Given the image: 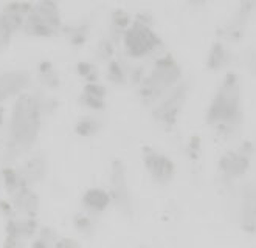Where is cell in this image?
Instances as JSON below:
<instances>
[{"instance_id":"1","label":"cell","mask_w":256,"mask_h":248,"mask_svg":"<svg viewBox=\"0 0 256 248\" xmlns=\"http://www.w3.org/2000/svg\"><path fill=\"white\" fill-rule=\"evenodd\" d=\"M42 114L44 108L38 96L30 95V93L18 96L8 124L10 138L6 152H10L12 157L32 149L36 143L42 128Z\"/></svg>"},{"instance_id":"2","label":"cell","mask_w":256,"mask_h":248,"mask_svg":"<svg viewBox=\"0 0 256 248\" xmlns=\"http://www.w3.org/2000/svg\"><path fill=\"white\" fill-rule=\"evenodd\" d=\"M240 82L234 73L227 74V78L219 86L216 95L206 110V121L212 126L230 132L238 128L242 116L240 108Z\"/></svg>"},{"instance_id":"3","label":"cell","mask_w":256,"mask_h":248,"mask_svg":"<svg viewBox=\"0 0 256 248\" xmlns=\"http://www.w3.org/2000/svg\"><path fill=\"white\" fill-rule=\"evenodd\" d=\"M182 82V68L171 54H162L154 60V66L146 72L142 82L137 86L140 100L144 104L154 106L164 93Z\"/></svg>"},{"instance_id":"4","label":"cell","mask_w":256,"mask_h":248,"mask_svg":"<svg viewBox=\"0 0 256 248\" xmlns=\"http://www.w3.org/2000/svg\"><path fill=\"white\" fill-rule=\"evenodd\" d=\"M123 50L130 59H144L162 48V39L154 30L152 19L146 14H137L122 38Z\"/></svg>"},{"instance_id":"5","label":"cell","mask_w":256,"mask_h":248,"mask_svg":"<svg viewBox=\"0 0 256 248\" xmlns=\"http://www.w3.org/2000/svg\"><path fill=\"white\" fill-rule=\"evenodd\" d=\"M62 19L54 0H39L32 5L24 30L28 36L34 38H53L61 33Z\"/></svg>"},{"instance_id":"6","label":"cell","mask_w":256,"mask_h":248,"mask_svg":"<svg viewBox=\"0 0 256 248\" xmlns=\"http://www.w3.org/2000/svg\"><path fill=\"white\" fill-rule=\"evenodd\" d=\"M188 96V86L185 82L177 84L174 88L166 92L164 95L152 106V116L162 124L163 128L176 126L178 114L182 112V107Z\"/></svg>"},{"instance_id":"7","label":"cell","mask_w":256,"mask_h":248,"mask_svg":"<svg viewBox=\"0 0 256 248\" xmlns=\"http://www.w3.org/2000/svg\"><path fill=\"white\" fill-rule=\"evenodd\" d=\"M32 10L28 2H11L0 12V52L6 48L18 31L24 30L26 16Z\"/></svg>"},{"instance_id":"8","label":"cell","mask_w":256,"mask_h":248,"mask_svg":"<svg viewBox=\"0 0 256 248\" xmlns=\"http://www.w3.org/2000/svg\"><path fill=\"white\" fill-rule=\"evenodd\" d=\"M110 197L124 216L132 214V196L128 183V170L122 160H115L110 166Z\"/></svg>"},{"instance_id":"9","label":"cell","mask_w":256,"mask_h":248,"mask_svg":"<svg viewBox=\"0 0 256 248\" xmlns=\"http://www.w3.org/2000/svg\"><path fill=\"white\" fill-rule=\"evenodd\" d=\"M143 163L150 178L158 184H168L176 174V166L172 160L168 155L156 149L146 148L143 150Z\"/></svg>"},{"instance_id":"10","label":"cell","mask_w":256,"mask_h":248,"mask_svg":"<svg viewBox=\"0 0 256 248\" xmlns=\"http://www.w3.org/2000/svg\"><path fill=\"white\" fill-rule=\"evenodd\" d=\"M30 74L24 70H12L0 74V104L11 98L20 96L30 87Z\"/></svg>"},{"instance_id":"11","label":"cell","mask_w":256,"mask_h":248,"mask_svg":"<svg viewBox=\"0 0 256 248\" xmlns=\"http://www.w3.org/2000/svg\"><path fill=\"white\" fill-rule=\"evenodd\" d=\"M254 11H256V0H240L232 20L228 22L227 28H225V38L239 39L242 36V31L246 30Z\"/></svg>"},{"instance_id":"12","label":"cell","mask_w":256,"mask_h":248,"mask_svg":"<svg viewBox=\"0 0 256 248\" xmlns=\"http://www.w3.org/2000/svg\"><path fill=\"white\" fill-rule=\"evenodd\" d=\"M106 96H108L106 87L96 81V82L86 84L80 100H81L82 106H86L87 108H90V110L101 112V110H104V107H106Z\"/></svg>"},{"instance_id":"13","label":"cell","mask_w":256,"mask_h":248,"mask_svg":"<svg viewBox=\"0 0 256 248\" xmlns=\"http://www.w3.org/2000/svg\"><path fill=\"white\" fill-rule=\"evenodd\" d=\"M248 168V154L244 150L228 152L220 160V169L225 176L239 177L242 176Z\"/></svg>"},{"instance_id":"14","label":"cell","mask_w":256,"mask_h":248,"mask_svg":"<svg viewBox=\"0 0 256 248\" xmlns=\"http://www.w3.org/2000/svg\"><path fill=\"white\" fill-rule=\"evenodd\" d=\"M110 204H112L110 192L104 191L101 188H92V190H88L84 194V197H82V205H84L86 211L90 216L104 212V211L109 208Z\"/></svg>"},{"instance_id":"15","label":"cell","mask_w":256,"mask_h":248,"mask_svg":"<svg viewBox=\"0 0 256 248\" xmlns=\"http://www.w3.org/2000/svg\"><path fill=\"white\" fill-rule=\"evenodd\" d=\"M12 196V200H14V206H16V210L22 214H25L26 217H32L34 216V212L38 211V197L36 194L30 190V186L25 184L22 186L20 190H18Z\"/></svg>"},{"instance_id":"16","label":"cell","mask_w":256,"mask_h":248,"mask_svg":"<svg viewBox=\"0 0 256 248\" xmlns=\"http://www.w3.org/2000/svg\"><path fill=\"white\" fill-rule=\"evenodd\" d=\"M129 72H130V68L123 60H120L116 58H114L108 62V68H106L108 81L116 87H123V86L129 84Z\"/></svg>"},{"instance_id":"17","label":"cell","mask_w":256,"mask_h":248,"mask_svg":"<svg viewBox=\"0 0 256 248\" xmlns=\"http://www.w3.org/2000/svg\"><path fill=\"white\" fill-rule=\"evenodd\" d=\"M132 16L124 11V10H115L112 12V18H110V39L118 44L122 42L123 34L126 33V30L129 28V25L132 24Z\"/></svg>"},{"instance_id":"18","label":"cell","mask_w":256,"mask_h":248,"mask_svg":"<svg viewBox=\"0 0 256 248\" xmlns=\"http://www.w3.org/2000/svg\"><path fill=\"white\" fill-rule=\"evenodd\" d=\"M45 169H47V166H45L44 158L42 157H33L24 164L22 170H19V172H20L22 178L25 180V183L30 186V184H34L44 178Z\"/></svg>"},{"instance_id":"19","label":"cell","mask_w":256,"mask_h":248,"mask_svg":"<svg viewBox=\"0 0 256 248\" xmlns=\"http://www.w3.org/2000/svg\"><path fill=\"white\" fill-rule=\"evenodd\" d=\"M230 62V52L222 42H218L212 46V50L208 53L206 64L212 70H220L225 66H228Z\"/></svg>"},{"instance_id":"20","label":"cell","mask_w":256,"mask_h":248,"mask_svg":"<svg viewBox=\"0 0 256 248\" xmlns=\"http://www.w3.org/2000/svg\"><path fill=\"white\" fill-rule=\"evenodd\" d=\"M101 130V121L96 116H82L76 126H74V132H76L80 136H94Z\"/></svg>"},{"instance_id":"21","label":"cell","mask_w":256,"mask_h":248,"mask_svg":"<svg viewBox=\"0 0 256 248\" xmlns=\"http://www.w3.org/2000/svg\"><path fill=\"white\" fill-rule=\"evenodd\" d=\"M39 74H40V81L47 87H50V88L58 87L59 76H58L54 67L50 64V62H42V64L39 66Z\"/></svg>"},{"instance_id":"22","label":"cell","mask_w":256,"mask_h":248,"mask_svg":"<svg viewBox=\"0 0 256 248\" xmlns=\"http://www.w3.org/2000/svg\"><path fill=\"white\" fill-rule=\"evenodd\" d=\"M78 73L81 78H84L87 82H96L98 81V70L94 64H90V62H80Z\"/></svg>"},{"instance_id":"23","label":"cell","mask_w":256,"mask_h":248,"mask_svg":"<svg viewBox=\"0 0 256 248\" xmlns=\"http://www.w3.org/2000/svg\"><path fill=\"white\" fill-rule=\"evenodd\" d=\"M115 45H116V44H115L110 38L101 40V44L98 45V56H100L102 60L109 62L110 59L115 58Z\"/></svg>"},{"instance_id":"24","label":"cell","mask_w":256,"mask_h":248,"mask_svg":"<svg viewBox=\"0 0 256 248\" xmlns=\"http://www.w3.org/2000/svg\"><path fill=\"white\" fill-rule=\"evenodd\" d=\"M74 225H76L78 231L81 232H90L94 230V220L90 214H80L76 216V219H74Z\"/></svg>"},{"instance_id":"25","label":"cell","mask_w":256,"mask_h":248,"mask_svg":"<svg viewBox=\"0 0 256 248\" xmlns=\"http://www.w3.org/2000/svg\"><path fill=\"white\" fill-rule=\"evenodd\" d=\"M87 34H88V28H87V26H82V25L74 26V28L70 31V40H72L73 44H76V45H81V44L86 42Z\"/></svg>"},{"instance_id":"26","label":"cell","mask_w":256,"mask_h":248,"mask_svg":"<svg viewBox=\"0 0 256 248\" xmlns=\"http://www.w3.org/2000/svg\"><path fill=\"white\" fill-rule=\"evenodd\" d=\"M53 248H80V245L72 239H59L54 242Z\"/></svg>"},{"instance_id":"27","label":"cell","mask_w":256,"mask_h":248,"mask_svg":"<svg viewBox=\"0 0 256 248\" xmlns=\"http://www.w3.org/2000/svg\"><path fill=\"white\" fill-rule=\"evenodd\" d=\"M52 246V244H48L47 240H44L42 238H39L33 245H32V248H50Z\"/></svg>"},{"instance_id":"28","label":"cell","mask_w":256,"mask_h":248,"mask_svg":"<svg viewBox=\"0 0 256 248\" xmlns=\"http://www.w3.org/2000/svg\"><path fill=\"white\" fill-rule=\"evenodd\" d=\"M4 121H5V108L2 107V104H0V129L4 126Z\"/></svg>"},{"instance_id":"29","label":"cell","mask_w":256,"mask_h":248,"mask_svg":"<svg viewBox=\"0 0 256 248\" xmlns=\"http://www.w3.org/2000/svg\"><path fill=\"white\" fill-rule=\"evenodd\" d=\"M190 2L192 4V5H204L206 0H190Z\"/></svg>"}]
</instances>
